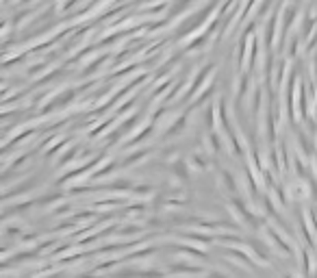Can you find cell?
<instances>
[{
	"mask_svg": "<svg viewBox=\"0 0 317 278\" xmlns=\"http://www.w3.org/2000/svg\"><path fill=\"white\" fill-rule=\"evenodd\" d=\"M178 246H187V248H196V250H200V252H204L207 250V243L200 241V239H191V237H178Z\"/></svg>",
	"mask_w": 317,
	"mask_h": 278,
	"instance_id": "6da1fadb",
	"label": "cell"
},
{
	"mask_svg": "<svg viewBox=\"0 0 317 278\" xmlns=\"http://www.w3.org/2000/svg\"><path fill=\"white\" fill-rule=\"evenodd\" d=\"M315 267H317L315 254H308V274H313V272H315Z\"/></svg>",
	"mask_w": 317,
	"mask_h": 278,
	"instance_id": "7a4b0ae2",
	"label": "cell"
}]
</instances>
